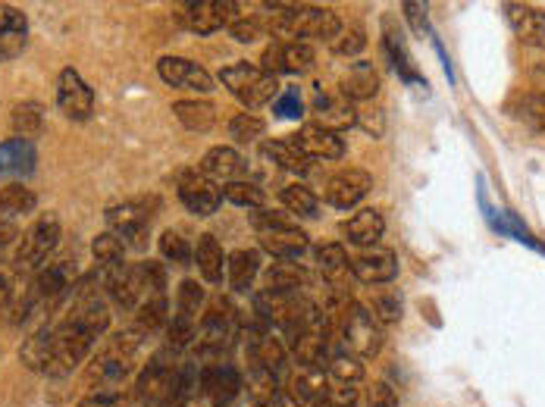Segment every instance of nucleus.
<instances>
[{"mask_svg": "<svg viewBox=\"0 0 545 407\" xmlns=\"http://www.w3.org/2000/svg\"><path fill=\"white\" fill-rule=\"evenodd\" d=\"M107 329H110L107 301L94 289H82L79 298L73 301V310L54 326V361L47 376L73 373Z\"/></svg>", "mask_w": 545, "mask_h": 407, "instance_id": "f257e3e1", "label": "nucleus"}, {"mask_svg": "<svg viewBox=\"0 0 545 407\" xmlns=\"http://www.w3.org/2000/svg\"><path fill=\"white\" fill-rule=\"evenodd\" d=\"M270 10H276V22L273 32L276 35H289V41H307L311 38H323V41H336L342 32V19L326 10V7H295V4H267Z\"/></svg>", "mask_w": 545, "mask_h": 407, "instance_id": "f03ea898", "label": "nucleus"}, {"mask_svg": "<svg viewBox=\"0 0 545 407\" xmlns=\"http://www.w3.org/2000/svg\"><path fill=\"white\" fill-rule=\"evenodd\" d=\"M141 335L135 329H126L120 335H113L110 345L94 357L88 379L98 382V392H120L116 386H123L129 373L135 370V351H138Z\"/></svg>", "mask_w": 545, "mask_h": 407, "instance_id": "7ed1b4c3", "label": "nucleus"}, {"mask_svg": "<svg viewBox=\"0 0 545 407\" xmlns=\"http://www.w3.org/2000/svg\"><path fill=\"white\" fill-rule=\"evenodd\" d=\"M60 220L54 217V213H44V217H38L26 232H22L19 245L13 251V267L19 273H38L41 267H47L51 263V254L57 251L60 245Z\"/></svg>", "mask_w": 545, "mask_h": 407, "instance_id": "20e7f679", "label": "nucleus"}, {"mask_svg": "<svg viewBox=\"0 0 545 407\" xmlns=\"http://www.w3.org/2000/svg\"><path fill=\"white\" fill-rule=\"evenodd\" d=\"M220 82L226 85V91L232 98H239L248 113L257 110V107H267L279 98V79L264 73L260 66H251V63H232V66H223L220 73Z\"/></svg>", "mask_w": 545, "mask_h": 407, "instance_id": "39448f33", "label": "nucleus"}, {"mask_svg": "<svg viewBox=\"0 0 545 407\" xmlns=\"http://www.w3.org/2000/svg\"><path fill=\"white\" fill-rule=\"evenodd\" d=\"M257 229V242L267 254L276 260H298L307 248H311V238H307L298 226L286 223V217L279 213H254L251 217Z\"/></svg>", "mask_w": 545, "mask_h": 407, "instance_id": "423d86ee", "label": "nucleus"}, {"mask_svg": "<svg viewBox=\"0 0 545 407\" xmlns=\"http://www.w3.org/2000/svg\"><path fill=\"white\" fill-rule=\"evenodd\" d=\"M342 345L348 354L361 357V361H367V357H376L379 348H383V326H379L370 310L364 304H348L345 314H342Z\"/></svg>", "mask_w": 545, "mask_h": 407, "instance_id": "0eeeda50", "label": "nucleus"}, {"mask_svg": "<svg viewBox=\"0 0 545 407\" xmlns=\"http://www.w3.org/2000/svg\"><path fill=\"white\" fill-rule=\"evenodd\" d=\"M104 220H107V229L120 238L126 248H145V235L154 220V210H148V198H138V201H123V204L107 207Z\"/></svg>", "mask_w": 545, "mask_h": 407, "instance_id": "6e6552de", "label": "nucleus"}, {"mask_svg": "<svg viewBox=\"0 0 545 407\" xmlns=\"http://www.w3.org/2000/svg\"><path fill=\"white\" fill-rule=\"evenodd\" d=\"M176 382H179V367L167 361V354H157L154 361L141 370V376L135 382V398L141 404H148V407L173 404Z\"/></svg>", "mask_w": 545, "mask_h": 407, "instance_id": "1a4fd4ad", "label": "nucleus"}, {"mask_svg": "<svg viewBox=\"0 0 545 407\" xmlns=\"http://www.w3.org/2000/svg\"><path fill=\"white\" fill-rule=\"evenodd\" d=\"M314 47L307 44V41H289V38H282V41H273L267 51H264V60H260V69L270 76H304V73H311L314 69Z\"/></svg>", "mask_w": 545, "mask_h": 407, "instance_id": "9d476101", "label": "nucleus"}, {"mask_svg": "<svg viewBox=\"0 0 545 407\" xmlns=\"http://www.w3.org/2000/svg\"><path fill=\"white\" fill-rule=\"evenodd\" d=\"M239 19V4L235 0H192V4H182L179 22L195 35H213L223 26H232Z\"/></svg>", "mask_w": 545, "mask_h": 407, "instance_id": "9b49d317", "label": "nucleus"}, {"mask_svg": "<svg viewBox=\"0 0 545 407\" xmlns=\"http://www.w3.org/2000/svg\"><path fill=\"white\" fill-rule=\"evenodd\" d=\"M232 335H235V310L226 298H213L210 310L201 317L198 323V351L201 354H220L229 348L232 342Z\"/></svg>", "mask_w": 545, "mask_h": 407, "instance_id": "f8f14e48", "label": "nucleus"}, {"mask_svg": "<svg viewBox=\"0 0 545 407\" xmlns=\"http://www.w3.org/2000/svg\"><path fill=\"white\" fill-rule=\"evenodd\" d=\"M179 201L185 204V210H192L195 217H210V213H217L223 204V188L198 170H185L179 176Z\"/></svg>", "mask_w": 545, "mask_h": 407, "instance_id": "ddd939ff", "label": "nucleus"}, {"mask_svg": "<svg viewBox=\"0 0 545 407\" xmlns=\"http://www.w3.org/2000/svg\"><path fill=\"white\" fill-rule=\"evenodd\" d=\"M373 188V176L367 170H358V166H348V170L336 173L326 185V204L336 210H351L358 207Z\"/></svg>", "mask_w": 545, "mask_h": 407, "instance_id": "4468645a", "label": "nucleus"}, {"mask_svg": "<svg viewBox=\"0 0 545 407\" xmlns=\"http://www.w3.org/2000/svg\"><path fill=\"white\" fill-rule=\"evenodd\" d=\"M57 107L63 110L66 119H76V123L88 119L94 110V91L85 85V79L73 66H66L57 79Z\"/></svg>", "mask_w": 545, "mask_h": 407, "instance_id": "2eb2a0df", "label": "nucleus"}, {"mask_svg": "<svg viewBox=\"0 0 545 407\" xmlns=\"http://www.w3.org/2000/svg\"><path fill=\"white\" fill-rule=\"evenodd\" d=\"M157 73L170 88H185V91H198V94H210L213 88V76L204 66L185 60V57H160L157 60Z\"/></svg>", "mask_w": 545, "mask_h": 407, "instance_id": "dca6fc26", "label": "nucleus"}, {"mask_svg": "<svg viewBox=\"0 0 545 407\" xmlns=\"http://www.w3.org/2000/svg\"><path fill=\"white\" fill-rule=\"evenodd\" d=\"M348 270L351 276L364 282V285H386L398 276V260L392 251L383 248H367L361 254L348 257Z\"/></svg>", "mask_w": 545, "mask_h": 407, "instance_id": "f3484780", "label": "nucleus"}, {"mask_svg": "<svg viewBox=\"0 0 545 407\" xmlns=\"http://www.w3.org/2000/svg\"><path fill=\"white\" fill-rule=\"evenodd\" d=\"M311 113H314V126L329 129V132H336V135L351 129V126H358V107H354L348 98H342V94L317 91V98L311 104Z\"/></svg>", "mask_w": 545, "mask_h": 407, "instance_id": "a211bd4d", "label": "nucleus"}, {"mask_svg": "<svg viewBox=\"0 0 545 407\" xmlns=\"http://www.w3.org/2000/svg\"><path fill=\"white\" fill-rule=\"evenodd\" d=\"M289 141H292V145L304 157H311V160H342L345 157V141H342V135L329 132V129H320L314 123L301 126Z\"/></svg>", "mask_w": 545, "mask_h": 407, "instance_id": "6ab92c4d", "label": "nucleus"}, {"mask_svg": "<svg viewBox=\"0 0 545 407\" xmlns=\"http://www.w3.org/2000/svg\"><path fill=\"white\" fill-rule=\"evenodd\" d=\"M198 173H204L210 182H223V185H229V182H242L245 176H248V160L235 151V148H229V145H217V148H210L207 154H204V160H201V166H198Z\"/></svg>", "mask_w": 545, "mask_h": 407, "instance_id": "aec40b11", "label": "nucleus"}, {"mask_svg": "<svg viewBox=\"0 0 545 407\" xmlns=\"http://www.w3.org/2000/svg\"><path fill=\"white\" fill-rule=\"evenodd\" d=\"M29 44V19L13 4H0V63L16 60Z\"/></svg>", "mask_w": 545, "mask_h": 407, "instance_id": "412c9836", "label": "nucleus"}, {"mask_svg": "<svg viewBox=\"0 0 545 407\" xmlns=\"http://www.w3.org/2000/svg\"><path fill=\"white\" fill-rule=\"evenodd\" d=\"M245 345H248V361H251V367H264V370L279 373L282 364H286V345H282L267 326L248 329Z\"/></svg>", "mask_w": 545, "mask_h": 407, "instance_id": "4be33fe9", "label": "nucleus"}, {"mask_svg": "<svg viewBox=\"0 0 545 407\" xmlns=\"http://www.w3.org/2000/svg\"><path fill=\"white\" fill-rule=\"evenodd\" d=\"M502 10L517 41H524L530 47H545V10L530 4H505Z\"/></svg>", "mask_w": 545, "mask_h": 407, "instance_id": "5701e85b", "label": "nucleus"}, {"mask_svg": "<svg viewBox=\"0 0 545 407\" xmlns=\"http://www.w3.org/2000/svg\"><path fill=\"white\" fill-rule=\"evenodd\" d=\"M35 145L26 138H7V141H0V176H7V179H26L32 176L35 170Z\"/></svg>", "mask_w": 545, "mask_h": 407, "instance_id": "b1692460", "label": "nucleus"}, {"mask_svg": "<svg viewBox=\"0 0 545 407\" xmlns=\"http://www.w3.org/2000/svg\"><path fill=\"white\" fill-rule=\"evenodd\" d=\"M342 235L348 238V245H354V248H373L379 238L386 235V220H383V213L379 210H358L354 213L351 220H345L342 223Z\"/></svg>", "mask_w": 545, "mask_h": 407, "instance_id": "393cba45", "label": "nucleus"}, {"mask_svg": "<svg viewBox=\"0 0 545 407\" xmlns=\"http://www.w3.org/2000/svg\"><path fill=\"white\" fill-rule=\"evenodd\" d=\"M201 392L213 398L217 404H229L235 395L242 392V376L235 373L229 364H213L201 370Z\"/></svg>", "mask_w": 545, "mask_h": 407, "instance_id": "a878e982", "label": "nucleus"}, {"mask_svg": "<svg viewBox=\"0 0 545 407\" xmlns=\"http://www.w3.org/2000/svg\"><path fill=\"white\" fill-rule=\"evenodd\" d=\"M339 94L348 98L351 104H364V101H373L379 94V73L373 69V63H354L342 85H339Z\"/></svg>", "mask_w": 545, "mask_h": 407, "instance_id": "bb28decb", "label": "nucleus"}, {"mask_svg": "<svg viewBox=\"0 0 545 407\" xmlns=\"http://www.w3.org/2000/svg\"><path fill=\"white\" fill-rule=\"evenodd\" d=\"M19 361L26 364L29 370L35 373H47L51 370V361H54V326H41L35 329L26 342L19 348Z\"/></svg>", "mask_w": 545, "mask_h": 407, "instance_id": "cd10ccee", "label": "nucleus"}, {"mask_svg": "<svg viewBox=\"0 0 545 407\" xmlns=\"http://www.w3.org/2000/svg\"><path fill=\"white\" fill-rule=\"evenodd\" d=\"M226 276H229V289L232 292H251L254 289V279L260 276V254L257 251H232L229 260H226Z\"/></svg>", "mask_w": 545, "mask_h": 407, "instance_id": "c85d7f7f", "label": "nucleus"}, {"mask_svg": "<svg viewBox=\"0 0 545 407\" xmlns=\"http://www.w3.org/2000/svg\"><path fill=\"white\" fill-rule=\"evenodd\" d=\"M226 260H229V257H226L223 245L217 242V235L204 232V235L198 238V248H195V263H198V270H201L204 282L220 285V282H223V270H226Z\"/></svg>", "mask_w": 545, "mask_h": 407, "instance_id": "c756f323", "label": "nucleus"}, {"mask_svg": "<svg viewBox=\"0 0 545 407\" xmlns=\"http://www.w3.org/2000/svg\"><path fill=\"white\" fill-rule=\"evenodd\" d=\"M383 47H386V57H389L392 69H395V73H398L401 79H405L408 85H426V79L417 73V66H414V60H411V51H408L405 38H401V32H395V29L386 26Z\"/></svg>", "mask_w": 545, "mask_h": 407, "instance_id": "7c9ffc66", "label": "nucleus"}, {"mask_svg": "<svg viewBox=\"0 0 545 407\" xmlns=\"http://www.w3.org/2000/svg\"><path fill=\"white\" fill-rule=\"evenodd\" d=\"M260 157L270 160L273 166H279V170H286V173H298L304 176L307 170H311V157H304L292 141H264L260 145Z\"/></svg>", "mask_w": 545, "mask_h": 407, "instance_id": "2f4dec72", "label": "nucleus"}, {"mask_svg": "<svg viewBox=\"0 0 545 407\" xmlns=\"http://www.w3.org/2000/svg\"><path fill=\"white\" fill-rule=\"evenodd\" d=\"M301 285H307V270L298 260H276L273 267L264 273V289L270 292H292L298 295Z\"/></svg>", "mask_w": 545, "mask_h": 407, "instance_id": "473e14b6", "label": "nucleus"}, {"mask_svg": "<svg viewBox=\"0 0 545 407\" xmlns=\"http://www.w3.org/2000/svg\"><path fill=\"white\" fill-rule=\"evenodd\" d=\"M35 207H38V198L29 185L10 182V185L0 188V220L13 223V217H26V213H32Z\"/></svg>", "mask_w": 545, "mask_h": 407, "instance_id": "72a5a7b5", "label": "nucleus"}, {"mask_svg": "<svg viewBox=\"0 0 545 407\" xmlns=\"http://www.w3.org/2000/svg\"><path fill=\"white\" fill-rule=\"evenodd\" d=\"M326 386H329V376L320 370V367H298L295 379H292V386L289 392L301 401V404H320L323 395H326Z\"/></svg>", "mask_w": 545, "mask_h": 407, "instance_id": "f704fd0d", "label": "nucleus"}, {"mask_svg": "<svg viewBox=\"0 0 545 407\" xmlns=\"http://www.w3.org/2000/svg\"><path fill=\"white\" fill-rule=\"evenodd\" d=\"M170 323V301L167 295H154V298H145L138 307H135V332L145 335V332H157Z\"/></svg>", "mask_w": 545, "mask_h": 407, "instance_id": "c9c22d12", "label": "nucleus"}, {"mask_svg": "<svg viewBox=\"0 0 545 407\" xmlns=\"http://www.w3.org/2000/svg\"><path fill=\"white\" fill-rule=\"evenodd\" d=\"M173 113L188 132H210L217 123V110L210 101H176Z\"/></svg>", "mask_w": 545, "mask_h": 407, "instance_id": "e433bc0d", "label": "nucleus"}, {"mask_svg": "<svg viewBox=\"0 0 545 407\" xmlns=\"http://www.w3.org/2000/svg\"><path fill=\"white\" fill-rule=\"evenodd\" d=\"M201 307H204V289L195 279H182L179 292H176V314H173V320L185 323V326H198Z\"/></svg>", "mask_w": 545, "mask_h": 407, "instance_id": "4c0bfd02", "label": "nucleus"}, {"mask_svg": "<svg viewBox=\"0 0 545 407\" xmlns=\"http://www.w3.org/2000/svg\"><path fill=\"white\" fill-rule=\"evenodd\" d=\"M511 113L533 132L545 135V91H524L511 104Z\"/></svg>", "mask_w": 545, "mask_h": 407, "instance_id": "58836bf2", "label": "nucleus"}, {"mask_svg": "<svg viewBox=\"0 0 545 407\" xmlns=\"http://www.w3.org/2000/svg\"><path fill=\"white\" fill-rule=\"evenodd\" d=\"M10 126L16 132V138H38L44 129V107L38 101H19L10 113Z\"/></svg>", "mask_w": 545, "mask_h": 407, "instance_id": "ea45409f", "label": "nucleus"}, {"mask_svg": "<svg viewBox=\"0 0 545 407\" xmlns=\"http://www.w3.org/2000/svg\"><path fill=\"white\" fill-rule=\"evenodd\" d=\"M279 201H282V207H286L289 213H295V217H304V220H314L317 210H320L317 195L307 185H286V188L279 191Z\"/></svg>", "mask_w": 545, "mask_h": 407, "instance_id": "a19ab883", "label": "nucleus"}, {"mask_svg": "<svg viewBox=\"0 0 545 407\" xmlns=\"http://www.w3.org/2000/svg\"><path fill=\"white\" fill-rule=\"evenodd\" d=\"M367 310H370V317L386 329V326L401 323V314H405V301H401L398 292L386 289V292H376V295L370 298Z\"/></svg>", "mask_w": 545, "mask_h": 407, "instance_id": "79ce46f5", "label": "nucleus"}, {"mask_svg": "<svg viewBox=\"0 0 545 407\" xmlns=\"http://www.w3.org/2000/svg\"><path fill=\"white\" fill-rule=\"evenodd\" d=\"M223 198H226L229 204H235V207H245V210H264V204H267V191L260 188L257 182L242 179V182H229V185H223Z\"/></svg>", "mask_w": 545, "mask_h": 407, "instance_id": "37998d69", "label": "nucleus"}, {"mask_svg": "<svg viewBox=\"0 0 545 407\" xmlns=\"http://www.w3.org/2000/svg\"><path fill=\"white\" fill-rule=\"evenodd\" d=\"M91 254H94V260H98V270L123 267V263H126V245L113 232H104V235L94 238Z\"/></svg>", "mask_w": 545, "mask_h": 407, "instance_id": "c03bdc74", "label": "nucleus"}, {"mask_svg": "<svg viewBox=\"0 0 545 407\" xmlns=\"http://www.w3.org/2000/svg\"><path fill=\"white\" fill-rule=\"evenodd\" d=\"M329 379L333 382H345V386H358L364 382V364L361 357H354L348 351H339L329 357Z\"/></svg>", "mask_w": 545, "mask_h": 407, "instance_id": "a18cd8bd", "label": "nucleus"}, {"mask_svg": "<svg viewBox=\"0 0 545 407\" xmlns=\"http://www.w3.org/2000/svg\"><path fill=\"white\" fill-rule=\"evenodd\" d=\"M279 389H282L279 386V373L264 370V367H251L248 370V392H251V398H254L257 407H264Z\"/></svg>", "mask_w": 545, "mask_h": 407, "instance_id": "49530a36", "label": "nucleus"}, {"mask_svg": "<svg viewBox=\"0 0 545 407\" xmlns=\"http://www.w3.org/2000/svg\"><path fill=\"white\" fill-rule=\"evenodd\" d=\"M314 257H317V267L323 270V276L333 279V285H336V279H339L342 273H351V270H348V254H345V248L336 245V242L320 245V248L314 251Z\"/></svg>", "mask_w": 545, "mask_h": 407, "instance_id": "de8ad7c7", "label": "nucleus"}, {"mask_svg": "<svg viewBox=\"0 0 545 407\" xmlns=\"http://www.w3.org/2000/svg\"><path fill=\"white\" fill-rule=\"evenodd\" d=\"M160 254H163V260L176 263V267H188V263H195L192 245H188L185 235L176 232V229H167L160 235Z\"/></svg>", "mask_w": 545, "mask_h": 407, "instance_id": "09e8293b", "label": "nucleus"}, {"mask_svg": "<svg viewBox=\"0 0 545 407\" xmlns=\"http://www.w3.org/2000/svg\"><path fill=\"white\" fill-rule=\"evenodd\" d=\"M264 132H267V123L257 113H248L245 110V113L229 119V135L239 141V145H251V141H257Z\"/></svg>", "mask_w": 545, "mask_h": 407, "instance_id": "8fccbe9b", "label": "nucleus"}, {"mask_svg": "<svg viewBox=\"0 0 545 407\" xmlns=\"http://www.w3.org/2000/svg\"><path fill=\"white\" fill-rule=\"evenodd\" d=\"M367 47V32L361 29V26H342V32H339V38L333 41V54L336 57H358L361 51Z\"/></svg>", "mask_w": 545, "mask_h": 407, "instance_id": "3c124183", "label": "nucleus"}, {"mask_svg": "<svg viewBox=\"0 0 545 407\" xmlns=\"http://www.w3.org/2000/svg\"><path fill=\"white\" fill-rule=\"evenodd\" d=\"M354 401H358V386H345V382L329 379L323 401L314 407H354Z\"/></svg>", "mask_w": 545, "mask_h": 407, "instance_id": "603ef678", "label": "nucleus"}, {"mask_svg": "<svg viewBox=\"0 0 545 407\" xmlns=\"http://www.w3.org/2000/svg\"><path fill=\"white\" fill-rule=\"evenodd\" d=\"M264 32H267V26L257 16H239L229 26V35L239 41V44H251V41H257Z\"/></svg>", "mask_w": 545, "mask_h": 407, "instance_id": "864d4df0", "label": "nucleus"}, {"mask_svg": "<svg viewBox=\"0 0 545 407\" xmlns=\"http://www.w3.org/2000/svg\"><path fill=\"white\" fill-rule=\"evenodd\" d=\"M279 119H301L304 116V104H301V94L298 88H289L286 94H279L276 104H273Z\"/></svg>", "mask_w": 545, "mask_h": 407, "instance_id": "5fc2aeb1", "label": "nucleus"}, {"mask_svg": "<svg viewBox=\"0 0 545 407\" xmlns=\"http://www.w3.org/2000/svg\"><path fill=\"white\" fill-rule=\"evenodd\" d=\"M358 126H361L370 138H383V132H386V116H383V110H376V107L358 110Z\"/></svg>", "mask_w": 545, "mask_h": 407, "instance_id": "6e6d98bb", "label": "nucleus"}, {"mask_svg": "<svg viewBox=\"0 0 545 407\" xmlns=\"http://www.w3.org/2000/svg\"><path fill=\"white\" fill-rule=\"evenodd\" d=\"M367 398H370V407H401V401H398V392L389 386V382H373L370 386V392H367Z\"/></svg>", "mask_w": 545, "mask_h": 407, "instance_id": "4d7b16f0", "label": "nucleus"}, {"mask_svg": "<svg viewBox=\"0 0 545 407\" xmlns=\"http://www.w3.org/2000/svg\"><path fill=\"white\" fill-rule=\"evenodd\" d=\"M76 407H126L123 392H94L85 401H79Z\"/></svg>", "mask_w": 545, "mask_h": 407, "instance_id": "13d9d810", "label": "nucleus"}, {"mask_svg": "<svg viewBox=\"0 0 545 407\" xmlns=\"http://www.w3.org/2000/svg\"><path fill=\"white\" fill-rule=\"evenodd\" d=\"M401 10H405L408 22H411V29L417 35H423L426 29H430V22H426V4H414V0H408V4H401Z\"/></svg>", "mask_w": 545, "mask_h": 407, "instance_id": "bf43d9fd", "label": "nucleus"}, {"mask_svg": "<svg viewBox=\"0 0 545 407\" xmlns=\"http://www.w3.org/2000/svg\"><path fill=\"white\" fill-rule=\"evenodd\" d=\"M264 407H301V401H298L289 389H279V392H276V395H273Z\"/></svg>", "mask_w": 545, "mask_h": 407, "instance_id": "052dcab7", "label": "nucleus"}, {"mask_svg": "<svg viewBox=\"0 0 545 407\" xmlns=\"http://www.w3.org/2000/svg\"><path fill=\"white\" fill-rule=\"evenodd\" d=\"M16 235H19L16 223H10V220H0V251H4L7 245H13V242H16Z\"/></svg>", "mask_w": 545, "mask_h": 407, "instance_id": "680f3d73", "label": "nucleus"}, {"mask_svg": "<svg viewBox=\"0 0 545 407\" xmlns=\"http://www.w3.org/2000/svg\"><path fill=\"white\" fill-rule=\"evenodd\" d=\"M10 298H13V282L4 270H0V310L10 304Z\"/></svg>", "mask_w": 545, "mask_h": 407, "instance_id": "e2e57ef3", "label": "nucleus"}, {"mask_svg": "<svg viewBox=\"0 0 545 407\" xmlns=\"http://www.w3.org/2000/svg\"><path fill=\"white\" fill-rule=\"evenodd\" d=\"M533 79H536V85H542L539 91H545V63L533 69Z\"/></svg>", "mask_w": 545, "mask_h": 407, "instance_id": "0e129e2a", "label": "nucleus"}, {"mask_svg": "<svg viewBox=\"0 0 545 407\" xmlns=\"http://www.w3.org/2000/svg\"><path fill=\"white\" fill-rule=\"evenodd\" d=\"M176 407H192V404H176Z\"/></svg>", "mask_w": 545, "mask_h": 407, "instance_id": "69168bd1", "label": "nucleus"}, {"mask_svg": "<svg viewBox=\"0 0 545 407\" xmlns=\"http://www.w3.org/2000/svg\"><path fill=\"white\" fill-rule=\"evenodd\" d=\"M217 407H232V404H217Z\"/></svg>", "mask_w": 545, "mask_h": 407, "instance_id": "338daca9", "label": "nucleus"}]
</instances>
